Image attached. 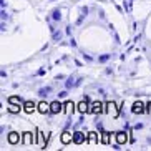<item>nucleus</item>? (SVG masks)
<instances>
[{"mask_svg":"<svg viewBox=\"0 0 151 151\" xmlns=\"http://www.w3.org/2000/svg\"><path fill=\"white\" fill-rule=\"evenodd\" d=\"M106 60H110V55H101L100 57V62H106Z\"/></svg>","mask_w":151,"mask_h":151,"instance_id":"aec40b11","label":"nucleus"},{"mask_svg":"<svg viewBox=\"0 0 151 151\" xmlns=\"http://www.w3.org/2000/svg\"><path fill=\"white\" fill-rule=\"evenodd\" d=\"M70 141H73V136H71V133L65 131V133L62 134V143H63V145H68Z\"/></svg>","mask_w":151,"mask_h":151,"instance_id":"9b49d317","label":"nucleus"},{"mask_svg":"<svg viewBox=\"0 0 151 151\" xmlns=\"http://www.w3.org/2000/svg\"><path fill=\"white\" fill-rule=\"evenodd\" d=\"M50 91H52V86H45V88H40L38 90V96H48L50 95Z\"/></svg>","mask_w":151,"mask_h":151,"instance_id":"f8f14e48","label":"nucleus"},{"mask_svg":"<svg viewBox=\"0 0 151 151\" xmlns=\"http://www.w3.org/2000/svg\"><path fill=\"white\" fill-rule=\"evenodd\" d=\"M73 106H75V103H73V101H67V103H65V110H67V113H73Z\"/></svg>","mask_w":151,"mask_h":151,"instance_id":"2eb2a0df","label":"nucleus"},{"mask_svg":"<svg viewBox=\"0 0 151 151\" xmlns=\"http://www.w3.org/2000/svg\"><path fill=\"white\" fill-rule=\"evenodd\" d=\"M90 111L91 113H101L103 111V103H100V101H95V103H91V108H90Z\"/></svg>","mask_w":151,"mask_h":151,"instance_id":"39448f33","label":"nucleus"},{"mask_svg":"<svg viewBox=\"0 0 151 151\" xmlns=\"http://www.w3.org/2000/svg\"><path fill=\"white\" fill-rule=\"evenodd\" d=\"M9 101H10V103H14V105H17V103H20L22 100H20L18 96H10V100H9Z\"/></svg>","mask_w":151,"mask_h":151,"instance_id":"f3484780","label":"nucleus"},{"mask_svg":"<svg viewBox=\"0 0 151 151\" xmlns=\"http://www.w3.org/2000/svg\"><path fill=\"white\" fill-rule=\"evenodd\" d=\"M78 111H80V113H86V111H90V108H88V98H85L83 101L78 103Z\"/></svg>","mask_w":151,"mask_h":151,"instance_id":"423d86ee","label":"nucleus"},{"mask_svg":"<svg viewBox=\"0 0 151 151\" xmlns=\"http://www.w3.org/2000/svg\"><path fill=\"white\" fill-rule=\"evenodd\" d=\"M9 141L12 143V145H17V143L20 141V136H18L17 133H10L9 134Z\"/></svg>","mask_w":151,"mask_h":151,"instance_id":"ddd939ff","label":"nucleus"},{"mask_svg":"<svg viewBox=\"0 0 151 151\" xmlns=\"http://www.w3.org/2000/svg\"><path fill=\"white\" fill-rule=\"evenodd\" d=\"M9 111L10 113H18V111H20V106H14V103H12V106H9Z\"/></svg>","mask_w":151,"mask_h":151,"instance_id":"a211bd4d","label":"nucleus"},{"mask_svg":"<svg viewBox=\"0 0 151 151\" xmlns=\"http://www.w3.org/2000/svg\"><path fill=\"white\" fill-rule=\"evenodd\" d=\"M67 91H60V93H58V96H60V98H63V96H67Z\"/></svg>","mask_w":151,"mask_h":151,"instance_id":"4be33fe9","label":"nucleus"},{"mask_svg":"<svg viewBox=\"0 0 151 151\" xmlns=\"http://www.w3.org/2000/svg\"><path fill=\"white\" fill-rule=\"evenodd\" d=\"M88 143H96V138H95L93 133H90V138H88Z\"/></svg>","mask_w":151,"mask_h":151,"instance_id":"6ab92c4d","label":"nucleus"},{"mask_svg":"<svg viewBox=\"0 0 151 151\" xmlns=\"http://www.w3.org/2000/svg\"><path fill=\"white\" fill-rule=\"evenodd\" d=\"M38 111H40V113H50V105L45 103V101L38 103Z\"/></svg>","mask_w":151,"mask_h":151,"instance_id":"9d476101","label":"nucleus"},{"mask_svg":"<svg viewBox=\"0 0 151 151\" xmlns=\"http://www.w3.org/2000/svg\"><path fill=\"white\" fill-rule=\"evenodd\" d=\"M120 110H121V108H118L113 101H108V103H106V111L110 113V115H113L115 118L120 115Z\"/></svg>","mask_w":151,"mask_h":151,"instance_id":"f03ea898","label":"nucleus"},{"mask_svg":"<svg viewBox=\"0 0 151 151\" xmlns=\"http://www.w3.org/2000/svg\"><path fill=\"white\" fill-rule=\"evenodd\" d=\"M80 83H81V78H70L65 85H67V88H73V86H78Z\"/></svg>","mask_w":151,"mask_h":151,"instance_id":"6e6552de","label":"nucleus"},{"mask_svg":"<svg viewBox=\"0 0 151 151\" xmlns=\"http://www.w3.org/2000/svg\"><path fill=\"white\" fill-rule=\"evenodd\" d=\"M131 111H133L134 115H141V113H145V105H143L141 101H134Z\"/></svg>","mask_w":151,"mask_h":151,"instance_id":"20e7f679","label":"nucleus"},{"mask_svg":"<svg viewBox=\"0 0 151 151\" xmlns=\"http://www.w3.org/2000/svg\"><path fill=\"white\" fill-rule=\"evenodd\" d=\"M63 106H65V105H62L60 101L50 103V115H57V113H62V111H63Z\"/></svg>","mask_w":151,"mask_h":151,"instance_id":"f257e3e1","label":"nucleus"},{"mask_svg":"<svg viewBox=\"0 0 151 151\" xmlns=\"http://www.w3.org/2000/svg\"><path fill=\"white\" fill-rule=\"evenodd\" d=\"M60 37H62V33H55L53 38H55V40H60Z\"/></svg>","mask_w":151,"mask_h":151,"instance_id":"5701e85b","label":"nucleus"},{"mask_svg":"<svg viewBox=\"0 0 151 151\" xmlns=\"http://www.w3.org/2000/svg\"><path fill=\"white\" fill-rule=\"evenodd\" d=\"M35 106H37V105H35L33 101H25V103H23V110L27 111V113H32V111H35Z\"/></svg>","mask_w":151,"mask_h":151,"instance_id":"1a4fd4ad","label":"nucleus"},{"mask_svg":"<svg viewBox=\"0 0 151 151\" xmlns=\"http://www.w3.org/2000/svg\"><path fill=\"white\" fill-rule=\"evenodd\" d=\"M30 143H33V136L30 133H25L23 134V145H30Z\"/></svg>","mask_w":151,"mask_h":151,"instance_id":"4468645a","label":"nucleus"},{"mask_svg":"<svg viewBox=\"0 0 151 151\" xmlns=\"http://www.w3.org/2000/svg\"><path fill=\"white\" fill-rule=\"evenodd\" d=\"M86 141V136H85V133H81V131H75L73 133V143L75 145H81V143Z\"/></svg>","mask_w":151,"mask_h":151,"instance_id":"7ed1b4c3","label":"nucleus"},{"mask_svg":"<svg viewBox=\"0 0 151 151\" xmlns=\"http://www.w3.org/2000/svg\"><path fill=\"white\" fill-rule=\"evenodd\" d=\"M52 18L60 22V20H62V12H60V10H53V14H52Z\"/></svg>","mask_w":151,"mask_h":151,"instance_id":"dca6fc26","label":"nucleus"},{"mask_svg":"<svg viewBox=\"0 0 151 151\" xmlns=\"http://www.w3.org/2000/svg\"><path fill=\"white\" fill-rule=\"evenodd\" d=\"M146 111H148V113H151V101H148V105H146Z\"/></svg>","mask_w":151,"mask_h":151,"instance_id":"412c9836","label":"nucleus"},{"mask_svg":"<svg viewBox=\"0 0 151 151\" xmlns=\"http://www.w3.org/2000/svg\"><path fill=\"white\" fill-rule=\"evenodd\" d=\"M116 143H120V145H126V143H128V136H126V133H123V131L116 133Z\"/></svg>","mask_w":151,"mask_h":151,"instance_id":"0eeeda50","label":"nucleus"}]
</instances>
